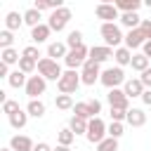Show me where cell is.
<instances>
[{
	"mask_svg": "<svg viewBox=\"0 0 151 151\" xmlns=\"http://www.w3.org/2000/svg\"><path fill=\"white\" fill-rule=\"evenodd\" d=\"M99 33H101L106 47H116V50H118V47H123V42H125V35H123V31H120L118 24H101V26H99Z\"/></svg>",
	"mask_w": 151,
	"mask_h": 151,
	"instance_id": "1",
	"label": "cell"
},
{
	"mask_svg": "<svg viewBox=\"0 0 151 151\" xmlns=\"http://www.w3.org/2000/svg\"><path fill=\"white\" fill-rule=\"evenodd\" d=\"M125 71L120 68V66H111V68H104L101 71V78H99V83L104 85V87H109V90H116V87H120V85H125Z\"/></svg>",
	"mask_w": 151,
	"mask_h": 151,
	"instance_id": "2",
	"label": "cell"
},
{
	"mask_svg": "<svg viewBox=\"0 0 151 151\" xmlns=\"http://www.w3.org/2000/svg\"><path fill=\"white\" fill-rule=\"evenodd\" d=\"M83 85V80H80V73L78 71H64V76L59 78V83H57V90H59V94H76V90Z\"/></svg>",
	"mask_w": 151,
	"mask_h": 151,
	"instance_id": "3",
	"label": "cell"
},
{
	"mask_svg": "<svg viewBox=\"0 0 151 151\" xmlns=\"http://www.w3.org/2000/svg\"><path fill=\"white\" fill-rule=\"evenodd\" d=\"M38 76H42L45 80H57V83H59V78L64 76V71H61L59 61H54V59H50V57H42V59L38 61Z\"/></svg>",
	"mask_w": 151,
	"mask_h": 151,
	"instance_id": "4",
	"label": "cell"
},
{
	"mask_svg": "<svg viewBox=\"0 0 151 151\" xmlns=\"http://www.w3.org/2000/svg\"><path fill=\"white\" fill-rule=\"evenodd\" d=\"M85 137H87L90 144H101V142L109 137V125L97 116V118L90 120V125H87V134H85Z\"/></svg>",
	"mask_w": 151,
	"mask_h": 151,
	"instance_id": "5",
	"label": "cell"
},
{
	"mask_svg": "<svg viewBox=\"0 0 151 151\" xmlns=\"http://www.w3.org/2000/svg\"><path fill=\"white\" fill-rule=\"evenodd\" d=\"M71 9L68 7H59V9H54V12H50V19H47V26L52 28V33H61L66 26H68V21H71Z\"/></svg>",
	"mask_w": 151,
	"mask_h": 151,
	"instance_id": "6",
	"label": "cell"
},
{
	"mask_svg": "<svg viewBox=\"0 0 151 151\" xmlns=\"http://www.w3.org/2000/svg\"><path fill=\"white\" fill-rule=\"evenodd\" d=\"M87 59H90V47L80 45V47H76V50H68V54H66L64 64H66L71 71H76V68H83Z\"/></svg>",
	"mask_w": 151,
	"mask_h": 151,
	"instance_id": "7",
	"label": "cell"
},
{
	"mask_svg": "<svg viewBox=\"0 0 151 151\" xmlns=\"http://www.w3.org/2000/svg\"><path fill=\"white\" fill-rule=\"evenodd\" d=\"M94 14L97 19H101V24H116V19L120 21V12L113 2H99L94 7Z\"/></svg>",
	"mask_w": 151,
	"mask_h": 151,
	"instance_id": "8",
	"label": "cell"
},
{
	"mask_svg": "<svg viewBox=\"0 0 151 151\" xmlns=\"http://www.w3.org/2000/svg\"><path fill=\"white\" fill-rule=\"evenodd\" d=\"M99 78H101V68H99V64L92 61V59H87L85 66L80 68V80H83V85L92 87L94 83H99Z\"/></svg>",
	"mask_w": 151,
	"mask_h": 151,
	"instance_id": "9",
	"label": "cell"
},
{
	"mask_svg": "<svg viewBox=\"0 0 151 151\" xmlns=\"http://www.w3.org/2000/svg\"><path fill=\"white\" fill-rule=\"evenodd\" d=\"M24 90H26L28 99H40V94H45V90H47V80L42 76H28V83Z\"/></svg>",
	"mask_w": 151,
	"mask_h": 151,
	"instance_id": "10",
	"label": "cell"
},
{
	"mask_svg": "<svg viewBox=\"0 0 151 151\" xmlns=\"http://www.w3.org/2000/svg\"><path fill=\"white\" fill-rule=\"evenodd\" d=\"M106 101H109V106H111V109H123V111H130V99H127V94L123 92V87L109 90Z\"/></svg>",
	"mask_w": 151,
	"mask_h": 151,
	"instance_id": "11",
	"label": "cell"
},
{
	"mask_svg": "<svg viewBox=\"0 0 151 151\" xmlns=\"http://www.w3.org/2000/svg\"><path fill=\"white\" fill-rule=\"evenodd\" d=\"M144 42H146V35L142 33V28H134V31L125 33V47L127 50H139V47H144Z\"/></svg>",
	"mask_w": 151,
	"mask_h": 151,
	"instance_id": "12",
	"label": "cell"
},
{
	"mask_svg": "<svg viewBox=\"0 0 151 151\" xmlns=\"http://www.w3.org/2000/svg\"><path fill=\"white\" fill-rule=\"evenodd\" d=\"M113 47H106V45H94V47H90V59L92 61H97V64H104V61H109L111 57H113Z\"/></svg>",
	"mask_w": 151,
	"mask_h": 151,
	"instance_id": "13",
	"label": "cell"
},
{
	"mask_svg": "<svg viewBox=\"0 0 151 151\" xmlns=\"http://www.w3.org/2000/svg\"><path fill=\"white\" fill-rule=\"evenodd\" d=\"M144 85H142V80L139 78H127L125 80V85H123V92L127 94V99H132V97H139L142 99V94H144Z\"/></svg>",
	"mask_w": 151,
	"mask_h": 151,
	"instance_id": "14",
	"label": "cell"
},
{
	"mask_svg": "<svg viewBox=\"0 0 151 151\" xmlns=\"http://www.w3.org/2000/svg\"><path fill=\"white\" fill-rule=\"evenodd\" d=\"M9 149H12V151H33L35 144H33V139L26 137V134H14V137L9 139Z\"/></svg>",
	"mask_w": 151,
	"mask_h": 151,
	"instance_id": "15",
	"label": "cell"
},
{
	"mask_svg": "<svg viewBox=\"0 0 151 151\" xmlns=\"http://www.w3.org/2000/svg\"><path fill=\"white\" fill-rule=\"evenodd\" d=\"M50 35H52V28H50L47 24H40V26H35V28H31V40H33V45L47 42Z\"/></svg>",
	"mask_w": 151,
	"mask_h": 151,
	"instance_id": "16",
	"label": "cell"
},
{
	"mask_svg": "<svg viewBox=\"0 0 151 151\" xmlns=\"http://www.w3.org/2000/svg\"><path fill=\"white\" fill-rule=\"evenodd\" d=\"M66 54H68V47H66V42H50L47 45V57L50 59H54V61H59V59H66Z\"/></svg>",
	"mask_w": 151,
	"mask_h": 151,
	"instance_id": "17",
	"label": "cell"
},
{
	"mask_svg": "<svg viewBox=\"0 0 151 151\" xmlns=\"http://www.w3.org/2000/svg\"><path fill=\"white\" fill-rule=\"evenodd\" d=\"M125 123L132 125V127H142V125H146V113H144V109H130Z\"/></svg>",
	"mask_w": 151,
	"mask_h": 151,
	"instance_id": "18",
	"label": "cell"
},
{
	"mask_svg": "<svg viewBox=\"0 0 151 151\" xmlns=\"http://www.w3.org/2000/svg\"><path fill=\"white\" fill-rule=\"evenodd\" d=\"M45 111H47V106H45L42 99H28V104H26V113H28V116H33V118H42Z\"/></svg>",
	"mask_w": 151,
	"mask_h": 151,
	"instance_id": "19",
	"label": "cell"
},
{
	"mask_svg": "<svg viewBox=\"0 0 151 151\" xmlns=\"http://www.w3.org/2000/svg\"><path fill=\"white\" fill-rule=\"evenodd\" d=\"M132 57H134V54H132V50H127L125 45H123V47H118V50L113 52L116 66H120V68H123V66H127V64H132Z\"/></svg>",
	"mask_w": 151,
	"mask_h": 151,
	"instance_id": "20",
	"label": "cell"
},
{
	"mask_svg": "<svg viewBox=\"0 0 151 151\" xmlns=\"http://www.w3.org/2000/svg\"><path fill=\"white\" fill-rule=\"evenodd\" d=\"M120 26H125L127 31H134L142 26V17L137 12H130V14H120Z\"/></svg>",
	"mask_w": 151,
	"mask_h": 151,
	"instance_id": "21",
	"label": "cell"
},
{
	"mask_svg": "<svg viewBox=\"0 0 151 151\" xmlns=\"http://www.w3.org/2000/svg\"><path fill=\"white\" fill-rule=\"evenodd\" d=\"M21 24H24V14H19V12H9L7 17H5V28L7 31H19L21 28Z\"/></svg>",
	"mask_w": 151,
	"mask_h": 151,
	"instance_id": "22",
	"label": "cell"
},
{
	"mask_svg": "<svg viewBox=\"0 0 151 151\" xmlns=\"http://www.w3.org/2000/svg\"><path fill=\"white\" fill-rule=\"evenodd\" d=\"M113 5L118 7V12H120V14L139 12V7H142V2H139V0H118V2H113Z\"/></svg>",
	"mask_w": 151,
	"mask_h": 151,
	"instance_id": "23",
	"label": "cell"
},
{
	"mask_svg": "<svg viewBox=\"0 0 151 151\" xmlns=\"http://www.w3.org/2000/svg\"><path fill=\"white\" fill-rule=\"evenodd\" d=\"M7 83H9V87L19 90V87H26V83H28V76H26V73H21V71L17 68V71H12V73H9Z\"/></svg>",
	"mask_w": 151,
	"mask_h": 151,
	"instance_id": "24",
	"label": "cell"
},
{
	"mask_svg": "<svg viewBox=\"0 0 151 151\" xmlns=\"http://www.w3.org/2000/svg\"><path fill=\"white\" fill-rule=\"evenodd\" d=\"M40 19H42V17H40V12H38L35 7H28V9L24 12V24H26V26H31V28L40 26V24H42Z\"/></svg>",
	"mask_w": 151,
	"mask_h": 151,
	"instance_id": "25",
	"label": "cell"
},
{
	"mask_svg": "<svg viewBox=\"0 0 151 151\" xmlns=\"http://www.w3.org/2000/svg\"><path fill=\"white\" fill-rule=\"evenodd\" d=\"M0 57H2L0 61H2V64H7V66H12V64H17V66H19V59H21V54H19L14 47H9V50H0Z\"/></svg>",
	"mask_w": 151,
	"mask_h": 151,
	"instance_id": "26",
	"label": "cell"
},
{
	"mask_svg": "<svg viewBox=\"0 0 151 151\" xmlns=\"http://www.w3.org/2000/svg\"><path fill=\"white\" fill-rule=\"evenodd\" d=\"M87 125H90V120H83L78 116H73L71 123H68V127H71L73 134H87Z\"/></svg>",
	"mask_w": 151,
	"mask_h": 151,
	"instance_id": "27",
	"label": "cell"
},
{
	"mask_svg": "<svg viewBox=\"0 0 151 151\" xmlns=\"http://www.w3.org/2000/svg\"><path fill=\"white\" fill-rule=\"evenodd\" d=\"M26 123H28V113H26V111H17L14 116H9V125H12L14 130H24Z\"/></svg>",
	"mask_w": 151,
	"mask_h": 151,
	"instance_id": "28",
	"label": "cell"
},
{
	"mask_svg": "<svg viewBox=\"0 0 151 151\" xmlns=\"http://www.w3.org/2000/svg\"><path fill=\"white\" fill-rule=\"evenodd\" d=\"M149 61H151V59H149V57H144V54L139 52V54H134V57H132V64H130V66H132L134 71L144 73L146 68H151V66H149Z\"/></svg>",
	"mask_w": 151,
	"mask_h": 151,
	"instance_id": "29",
	"label": "cell"
},
{
	"mask_svg": "<svg viewBox=\"0 0 151 151\" xmlns=\"http://www.w3.org/2000/svg\"><path fill=\"white\" fill-rule=\"evenodd\" d=\"M73 111H76V116H78V118H83V120H92V118H94V116H92V111H90V104H87V101H76Z\"/></svg>",
	"mask_w": 151,
	"mask_h": 151,
	"instance_id": "30",
	"label": "cell"
},
{
	"mask_svg": "<svg viewBox=\"0 0 151 151\" xmlns=\"http://www.w3.org/2000/svg\"><path fill=\"white\" fill-rule=\"evenodd\" d=\"M54 106H57L59 111H68V109H73L76 104H73V97H71V94H57Z\"/></svg>",
	"mask_w": 151,
	"mask_h": 151,
	"instance_id": "31",
	"label": "cell"
},
{
	"mask_svg": "<svg viewBox=\"0 0 151 151\" xmlns=\"http://www.w3.org/2000/svg\"><path fill=\"white\" fill-rule=\"evenodd\" d=\"M57 142H59L61 146H71V144L76 142V134L71 132V127H64V130L57 132Z\"/></svg>",
	"mask_w": 151,
	"mask_h": 151,
	"instance_id": "32",
	"label": "cell"
},
{
	"mask_svg": "<svg viewBox=\"0 0 151 151\" xmlns=\"http://www.w3.org/2000/svg\"><path fill=\"white\" fill-rule=\"evenodd\" d=\"M83 45V31H71L68 35H66V47L68 50H76V47H80Z\"/></svg>",
	"mask_w": 151,
	"mask_h": 151,
	"instance_id": "33",
	"label": "cell"
},
{
	"mask_svg": "<svg viewBox=\"0 0 151 151\" xmlns=\"http://www.w3.org/2000/svg\"><path fill=\"white\" fill-rule=\"evenodd\" d=\"M19 71H21V73H26V76H31L33 71H38V61L21 57V59H19Z\"/></svg>",
	"mask_w": 151,
	"mask_h": 151,
	"instance_id": "34",
	"label": "cell"
},
{
	"mask_svg": "<svg viewBox=\"0 0 151 151\" xmlns=\"http://www.w3.org/2000/svg\"><path fill=\"white\" fill-rule=\"evenodd\" d=\"M14 45V33L12 31H0V50H9Z\"/></svg>",
	"mask_w": 151,
	"mask_h": 151,
	"instance_id": "35",
	"label": "cell"
},
{
	"mask_svg": "<svg viewBox=\"0 0 151 151\" xmlns=\"http://www.w3.org/2000/svg\"><path fill=\"white\" fill-rule=\"evenodd\" d=\"M21 57H26V59H33V61H40L38 57H40V50H38V45H26L24 50H21Z\"/></svg>",
	"mask_w": 151,
	"mask_h": 151,
	"instance_id": "36",
	"label": "cell"
},
{
	"mask_svg": "<svg viewBox=\"0 0 151 151\" xmlns=\"http://www.w3.org/2000/svg\"><path fill=\"white\" fill-rule=\"evenodd\" d=\"M97 151H118V139L106 137L101 144H97Z\"/></svg>",
	"mask_w": 151,
	"mask_h": 151,
	"instance_id": "37",
	"label": "cell"
},
{
	"mask_svg": "<svg viewBox=\"0 0 151 151\" xmlns=\"http://www.w3.org/2000/svg\"><path fill=\"white\" fill-rule=\"evenodd\" d=\"M17 111H21V109H19V101H14V99H7V101L2 104V113H5L7 118H9V116H14Z\"/></svg>",
	"mask_w": 151,
	"mask_h": 151,
	"instance_id": "38",
	"label": "cell"
},
{
	"mask_svg": "<svg viewBox=\"0 0 151 151\" xmlns=\"http://www.w3.org/2000/svg\"><path fill=\"white\" fill-rule=\"evenodd\" d=\"M123 132H125L123 123H113V120H111V125H109V137H113V139H120V137H123Z\"/></svg>",
	"mask_w": 151,
	"mask_h": 151,
	"instance_id": "39",
	"label": "cell"
},
{
	"mask_svg": "<svg viewBox=\"0 0 151 151\" xmlns=\"http://www.w3.org/2000/svg\"><path fill=\"white\" fill-rule=\"evenodd\" d=\"M109 113H111V120H113V123H123V120L127 118V111H123V109H111Z\"/></svg>",
	"mask_w": 151,
	"mask_h": 151,
	"instance_id": "40",
	"label": "cell"
},
{
	"mask_svg": "<svg viewBox=\"0 0 151 151\" xmlns=\"http://www.w3.org/2000/svg\"><path fill=\"white\" fill-rule=\"evenodd\" d=\"M87 104H90V111H92V116L97 118V113H101V101H99V99H87Z\"/></svg>",
	"mask_w": 151,
	"mask_h": 151,
	"instance_id": "41",
	"label": "cell"
},
{
	"mask_svg": "<svg viewBox=\"0 0 151 151\" xmlns=\"http://www.w3.org/2000/svg\"><path fill=\"white\" fill-rule=\"evenodd\" d=\"M139 80H142V85H144L146 90H151V68H146V71L139 76Z\"/></svg>",
	"mask_w": 151,
	"mask_h": 151,
	"instance_id": "42",
	"label": "cell"
},
{
	"mask_svg": "<svg viewBox=\"0 0 151 151\" xmlns=\"http://www.w3.org/2000/svg\"><path fill=\"white\" fill-rule=\"evenodd\" d=\"M142 33L146 35V40H151V19H142Z\"/></svg>",
	"mask_w": 151,
	"mask_h": 151,
	"instance_id": "43",
	"label": "cell"
},
{
	"mask_svg": "<svg viewBox=\"0 0 151 151\" xmlns=\"http://www.w3.org/2000/svg\"><path fill=\"white\" fill-rule=\"evenodd\" d=\"M33 151H54V149H52V146H50V144H47V142H38V144H35V149H33Z\"/></svg>",
	"mask_w": 151,
	"mask_h": 151,
	"instance_id": "44",
	"label": "cell"
},
{
	"mask_svg": "<svg viewBox=\"0 0 151 151\" xmlns=\"http://www.w3.org/2000/svg\"><path fill=\"white\" fill-rule=\"evenodd\" d=\"M0 78H9V66L0 61Z\"/></svg>",
	"mask_w": 151,
	"mask_h": 151,
	"instance_id": "45",
	"label": "cell"
},
{
	"mask_svg": "<svg viewBox=\"0 0 151 151\" xmlns=\"http://www.w3.org/2000/svg\"><path fill=\"white\" fill-rule=\"evenodd\" d=\"M142 101H144V106H151V90H144V94H142Z\"/></svg>",
	"mask_w": 151,
	"mask_h": 151,
	"instance_id": "46",
	"label": "cell"
},
{
	"mask_svg": "<svg viewBox=\"0 0 151 151\" xmlns=\"http://www.w3.org/2000/svg\"><path fill=\"white\" fill-rule=\"evenodd\" d=\"M142 54L151 59V40H146V42H144V47H142Z\"/></svg>",
	"mask_w": 151,
	"mask_h": 151,
	"instance_id": "47",
	"label": "cell"
},
{
	"mask_svg": "<svg viewBox=\"0 0 151 151\" xmlns=\"http://www.w3.org/2000/svg\"><path fill=\"white\" fill-rule=\"evenodd\" d=\"M54 151H71V146H61V144H57V149Z\"/></svg>",
	"mask_w": 151,
	"mask_h": 151,
	"instance_id": "48",
	"label": "cell"
},
{
	"mask_svg": "<svg viewBox=\"0 0 151 151\" xmlns=\"http://www.w3.org/2000/svg\"><path fill=\"white\" fill-rule=\"evenodd\" d=\"M0 151H12V149H9V146H5V149H0Z\"/></svg>",
	"mask_w": 151,
	"mask_h": 151,
	"instance_id": "49",
	"label": "cell"
},
{
	"mask_svg": "<svg viewBox=\"0 0 151 151\" xmlns=\"http://www.w3.org/2000/svg\"><path fill=\"white\" fill-rule=\"evenodd\" d=\"M146 5H149V7H151V0H149V2H146Z\"/></svg>",
	"mask_w": 151,
	"mask_h": 151,
	"instance_id": "50",
	"label": "cell"
}]
</instances>
